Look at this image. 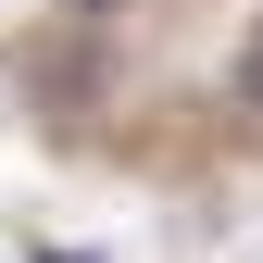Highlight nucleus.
<instances>
[{"mask_svg": "<svg viewBox=\"0 0 263 263\" xmlns=\"http://www.w3.org/2000/svg\"><path fill=\"white\" fill-rule=\"evenodd\" d=\"M238 76H251V101H263V38H251V63H238Z\"/></svg>", "mask_w": 263, "mask_h": 263, "instance_id": "obj_1", "label": "nucleus"}, {"mask_svg": "<svg viewBox=\"0 0 263 263\" xmlns=\"http://www.w3.org/2000/svg\"><path fill=\"white\" fill-rule=\"evenodd\" d=\"M38 263H88V251H38Z\"/></svg>", "mask_w": 263, "mask_h": 263, "instance_id": "obj_2", "label": "nucleus"}]
</instances>
